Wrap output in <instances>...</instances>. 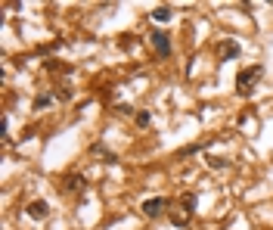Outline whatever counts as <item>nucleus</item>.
Returning a JSON list of instances; mask_svg holds the SVG:
<instances>
[{"instance_id":"obj_1","label":"nucleus","mask_w":273,"mask_h":230,"mask_svg":"<svg viewBox=\"0 0 273 230\" xmlns=\"http://www.w3.org/2000/svg\"><path fill=\"white\" fill-rule=\"evenodd\" d=\"M261 75H264V68H261V65L242 68V72L236 75V90H239V97H252L255 94V84L261 81Z\"/></svg>"},{"instance_id":"obj_2","label":"nucleus","mask_w":273,"mask_h":230,"mask_svg":"<svg viewBox=\"0 0 273 230\" xmlns=\"http://www.w3.org/2000/svg\"><path fill=\"white\" fill-rule=\"evenodd\" d=\"M149 41H152V47H156L159 56H171V38H168L164 31H152Z\"/></svg>"},{"instance_id":"obj_3","label":"nucleus","mask_w":273,"mask_h":230,"mask_svg":"<svg viewBox=\"0 0 273 230\" xmlns=\"http://www.w3.org/2000/svg\"><path fill=\"white\" fill-rule=\"evenodd\" d=\"M164 209H168V199H164V196H152V199L143 202V215L146 218H159Z\"/></svg>"},{"instance_id":"obj_4","label":"nucleus","mask_w":273,"mask_h":230,"mask_svg":"<svg viewBox=\"0 0 273 230\" xmlns=\"http://www.w3.org/2000/svg\"><path fill=\"white\" fill-rule=\"evenodd\" d=\"M28 218H34V221H44L47 218V212H50V205H47L44 199H34V202H28Z\"/></svg>"},{"instance_id":"obj_5","label":"nucleus","mask_w":273,"mask_h":230,"mask_svg":"<svg viewBox=\"0 0 273 230\" xmlns=\"http://www.w3.org/2000/svg\"><path fill=\"white\" fill-rule=\"evenodd\" d=\"M239 56V44L236 41H223L220 44V59H236Z\"/></svg>"},{"instance_id":"obj_6","label":"nucleus","mask_w":273,"mask_h":230,"mask_svg":"<svg viewBox=\"0 0 273 230\" xmlns=\"http://www.w3.org/2000/svg\"><path fill=\"white\" fill-rule=\"evenodd\" d=\"M65 190L68 193H81V190H84V177H81V174H68L65 177Z\"/></svg>"},{"instance_id":"obj_7","label":"nucleus","mask_w":273,"mask_h":230,"mask_svg":"<svg viewBox=\"0 0 273 230\" xmlns=\"http://www.w3.org/2000/svg\"><path fill=\"white\" fill-rule=\"evenodd\" d=\"M152 19H156V22H171L174 19V9L171 6H159V9H152Z\"/></svg>"},{"instance_id":"obj_8","label":"nucleus","mask_w":273,"mask_h":230,"mask_svg":"<svg viewBox=\"0 0 273 230\" xmlns=\"http://www.w3.org/2000/svg\"><path fill=\"white\" fill-rule=\"evenodd\" d=\"M149 124H152V112H137V128H149Z\"/></svg>"},{"instance_id":"obj_9","label":"nucleus","mask_w":273,"mask_h":230,"mask_svg":"<svg viewBox=\"0 0 273 230\" xmlns=\"http://www.w3.org/2000/svg\"><path fill=\"white\" fill-rule=\"evenodd\" d=\"M208 168L223 171V168H230V162H227V159H218V156H211V159H208Z\"/></svg>"},{"instance_id":"obj_10","label":"nucleus","mask_w":273,"mask_h":230,"mask_svg":"<svg viewBox=\"0 0 273 230\" xmlns=\"http://www.w3.org/2000/svg\"><path fill=\"white\" fill-rule=\"evenodd\" d=\"M93 156H103V159H106V162H109V165L115 162V156H112V153H109V149H106V146H93Z\"/></svg>"},{"instance_id":"obj_11","label":"nucleus","mask_w":273,"mask_h":230,"mask_svg":"<svg viewBox=\"0 0 273 230\" xmlns=\"http://www.w3.org/2000/svg\"><path fill=\"white\" fill-rule=\"evenodd\" d=\"M50 103H53V97H50V94H41L38 100H34V109H47Z\"/></svg>"},{"instance_id":"obj_12","label":"nucleus","mask_w":273,"mask_h":230,"mask_svg":"<svg viewBox=\"0 0 273 230\" xmlns=\"http://www.w3.org/2000/svg\"><path fill=\"white\" fill-rule=\"evenodd\" d=\"M183 209H186V215L196 209V196H193V193H186V196H183Z\"/></svg>"},{"instance_id":"obj_13","label":"nucleus","mask_w":273,"mask_h":230,"mask_svg":"<svg viewBox=\"0 0 273 230\" xmlns=\"http://www.w3.org/2000/svg\"><path fill=\"white\" fill-rule=\"evenodd\" d=\"M208 143H193V146H183L180 149V156H189V153H199V149H205Z\"/></svg>"},{"instance_id":"obj_14","label":"nucleus","mask_w":273,"mask_h":230,"mask_svg":"<svg viewBox=\"0 0 273 230\" xmlns=\"http://www.w3.org/2000/svg\"><path fill=\"white\" fill-rule=\"evenodd\" d=\"M6 134H9V121L0 118V137H6Z\"/></svg>"}]
</instances>
